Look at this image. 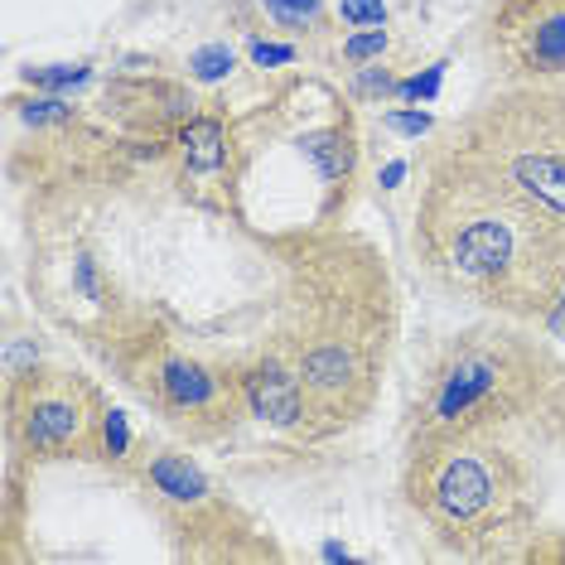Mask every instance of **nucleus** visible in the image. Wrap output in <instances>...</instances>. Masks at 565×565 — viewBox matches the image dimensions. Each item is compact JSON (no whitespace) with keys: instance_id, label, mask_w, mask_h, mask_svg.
<instances>
[{"instance_id":"f257e3e1","label":"nucleus","mask_w":565,"mask_h":565,"mask_svg":"<svg viewBox=\"0 0 565 565\" xmlns=\"http://www.w3.org/2000/svg\"><path fill=\"white\" fill-rule=\"evenodd\" d=\"M512 262V227L498 223V217H479L469 223L455 242V271L469 276V280H483V276H498L503 266Z\"/></svg>"},{"instance_id":"f03ea898","label":"nucleus","mask_w":565,"mask_h":565,"mask_svg":"<svg viewBox=\"0 0 565 565\" xmlns=\"http://www.w3.org/2000/svg\"><path fill=\"white\" fill-rule=\"evenodd\" d=\"M488 498H493V479H488V469L479 459H449L440 469V483H435V503H440L449 518H473V512L488 508Z\"/></svg>"},{"instance_id":"7ed1b4c3","label":"nucleus","mask_w":565,"mask_h":565,"mask_svg":"<svg viewBox=\"0 0 565 565\" xmlns=\"http://www.w3.org/2000/svg\"><path fill=\"white\" fill-rule=\"evenodd\" d=\"M247 402L271 426H295L300 420V382L280 367H256L247 377Z\"/></svg>"},{"instance_id":"20e7f679","label":"nucleus","mask_w":565,"mask_h":565,"mask_svg":"<svg viewBox=\"0 0 565 565\" xmlns=\"http://www.w3.org/2000/svg\"><path fill=\"white\" fill-rule=\"evenodd\" d=\"M493 382H498V367L488 363V358H465V363L445 377L440 402H435V416H440V420H459L488 387H493Z\"/></svg>"},{"instance_id":"39448f33","label":"nucleus","mask_w":565,"mask_h":565,"mask_svg":"<svg viewBox=\"0 0 565 565\" xmlns=\"http://www.w3.org/2000/svg\"><path fill=\"white\" fill-rule=\"evenodd\" d=\"M512 179L536 203H546L551 213H565V160L561 156H518L512 160Z\"/></svg>"},{"instance_id":"423d86ee","label":"nucleus","mask_w":565,"mask_h":565,"mask_svg":"<svg viewBox=\"0 0 565 565\" xmlns=\"http://www.w3.org/2000/svg\"><path fill=\"white\" fill-rule=\"evenodd\" d=\"M78 426H83V416L73 402H40L24 416V440L34 449H58L78 435Z\"/></svg>"},{"instance_id":"0eeeda50","label":"nucleus","mask_w":565,"mask_h":565,"mask_svg":"<svg viewBox=\"0 0 565 565\" xmlns=\"http://www.w3.org/2000/svg\"><path fill=\"white\" fill-rule=\"evenodd\" d=\"M179 146H184V164L194 174H213L227 164V136H223V121L213 117H199L179 131Z\"/></svg>"},{"instance_id":"6e6552de","label":"nucleus","mask_w":565,"mask_h":565,"mask_svg":"<svg viewBox=\"0 0 565 565\" xmlns=\"http://www.w3.org/2000/svg\"><path fill=\"white\" fill-rule=\"evenodd\" d=\"M300 150H305V160H310L324 179H349L353 174L358 150H353L349 131H310L300 140Z\"/></svg>"},{"instance_id":"1a4fd4ad","label":"nucleus","mask_w":565,"mask_h":565,"mask_svg":"<svg viewBox=\"0 0 565 565\" xmlns=\"http://www.w3.org/2000/svg\"><path fill=\"white\" fill-rule=\"evenodd\" d=\"M150 483H156L164 498H174V503H199V498L209 493V479H203L199 465H189L184 455H160L156 465H150Z\"/></svg>"},{"instance_id":"9d476101","label":"nucleus","mask_w":565,"mask_h":565,"mask_svg":"<svg viewBox=\"0 0 565 565\" xmlns=\"http://www.w3.org/2000/svg\"><path fill=\"white\" fill-rule=\"evenodd\" d=\"M305 387L319 392V396H339L343 387L353 382V358L343 349H315L305 358Z\"/></svg>"},{"instance_id":"9b49d317","label":"nucleus","mask_w":565,"mask_h":565,"mask_svg":"<svg viewBox=\"0 0 565 565\" xmlns=\"http://www.w3.org/2000/svg\"><path fill=\"white\" fill-rule=\"evenodd\" d=\"M160 387H164V396H170L174 406H184V411L213 402V377L199 363H170L164 367V377H160Z\"/></svg>"},{"instance_id":"f8f14e48","label":"nucleus","mask_w":565,"mask_h":565,"mask_svg":"<svg viewBox=\"0 0 565 565\" xmlns=\"http://www.w3.org/2000/svg\"><path fill=\"white\" fill-rule=\"evenodd\" d=\"M526 58L536 68H565V15H546L532 30V44H526Z\"/></svg>"},{"instance_id":"ddd939ff","label":"nucleus","mask_w":565,"mask_h":565,"mask_svg":"<svg viewBox=\"0 0 565 565\" xmlns=\"http://www.w3.org/2000/svg\"><path fill=\"white\" fill-rule=\"evenodd\" d=\"M189 73H194L199 83H223L227 73H233V49L227 44H203L194 58H189Z\"/></svg>"},{"instance_id":"4468645a","label":"nucleus","mask_w":565,"mask_h":565,"mask_svg":"<svg viewBox=\"0 0 565 565\" xmlns=\"http://www.w3.org/2000/svg\"><path fill=\"white\" fill-rule=\"evenodd\" d=\"M93 73L83 63H54V68H30V83L34 87H49V93H68V87H83Z\"/></svg>"},{"instance_id":"2eb2a0df","label":"nucleus","mask_w":565,"mask_h":565,"mask_svg":"<svg viewBox=\"0 0 565 565\" xmlns=\"http://www.w3.org/2000/svg\"><path fill=\"white\" fill-rule=\"evenodd\" d=\"M440 83H445V63H435V68L416 73V78L396 83V97H406V102H435V97H440Z\"/></svg>"},{"instance_id":"dca6fc26","label":"nucleus","mask_w":565,"mask_h":565,"mask_svg":"<svg viewBox=\"0 0 565 565\" xmlns=\"http://www.w3.org/2000/svg\"><path fill=\"white\" fill-rule=\"evenodd\" d=\"M382 49H387V30H377V24H367L363 34H349V40H343V58L367 63V58H382Z\"/></svg>"},{"instance_id":"f3484780","label":"nucleus","mask_w":565,"mask_h":565,"mask_svg":"<svg viewBox=\"0 0 565 565\" xmlns=\"http://www.w3.org/2000/svg\"><path fill=\"white\" fill-rule=\"evenodd\" d=\"M339 15L349 24H382L387 20V0H339Z\"/></svg>"},{"instance_id":"a211bd4d","label":"nucleus","mask_w":565,"mask_h":565,"mask_svg":"<svg viewBox=\"0 0 565 565\" xmlns=\"http://www.w3.org/2000/svg\"><path fill=\"white\" fill-rule=\"evenodd\" d=\"M68 117H73V107L63 97H40L24 107V121L30 126H54V121H68Z\"/></svg>"},{"instance_id":"6ab92c4d","label":"nucleus","mask_w":565,"mask_h":565,"mask_svg":"<svg viewBox=\"0 0 565 565\" xmlns=\"http://www.w3.org/2000/svg\"><path fill=\"white\" fill-rule=\"evenodd\" d=\"M262 6L271 10L276 20H286V24H305V20L319 15V6H324V0H262Z\"/></svg>"},{"instance_id":"aec40b11","label":"nucleus","mask_w":565,"mask_h":565,"mask_svg":"<svg viewBox=\"0 0 565 565\" xmlns=\"http://www.w3.org/2000/svg\"><path fill=\"white\" fill-rule=\"evenodd\" d=\"M102 440H107V455L121 459L126 445H131V426H126L121 411H107V420H102Z\"/></svg>"},{"instance_id":"412c9836","label":"nucleus","mask_w":565,"mask_h":565,"mask_svg":"<svg viewBox=\"0 0 565 565\" xmlns=\"http://www.w3.org/2000/svg\"><path fill=\"white\" fill-rule=\"evenodd\" d=\"M382 126H387V131H396V136H426L430 131V111H387V117H382Z\"/></svg>"},{"instance_id":"4be33fe9","label":"nucleus","mask_w":565,"mask_h":565,"mask_svg":"<svg viewBox=\"0 0 565 565\" xmlns=\"http://www.w3.org/2000/svg\"><path fill=\"white\" fill-rule=\"evenodd\" d=\"M252 63H262V68H280V63H295V49H290V44H266V40H256V44H252Z\"/></svg>"},{"instance_id":"5701e85b","label":"nucleus","mask_w":565,"mask_h":565,"mask_svg":"<svg viewBox=\"0 0 565 565\" xmlns=\"http://www.w3.org/2000/svg\"><path fill=\"white\" fill-rule=\"evenodd\" d=\"M353 87H358V93H396V83H392L387 68H363Z\"/></svg>"},{"instance_id":"b1692460","label":"nucleus","mask_w":565,"mask_h":565,"mask_svg":"<svg viewBox=\"0 0 565 565\" xmlns=\"http://www.w3.org/2000/svg\"><path fill=\"white\" fill-rule=\"evenodd\" d=\"M406 179V160H392L387 170H382V189H396Z\"/></svg>"},{"instance_id":"393cba45","label":"nucleus","mask_w":565,"mask_h":565,"mask_svg":"<svg viewBox=\"0 0 565 565\" xmlns=\"http://www.w3.org/2000/svg\"><path fill=\"white\" fill-rule=\"evenodd\" d=\"M319 556H324V561H349V546H343V542H324Z\"/></svg>"},{"instance_id":"a878e982","label":"nucleus","mask_w":565,"mask_h":565,"mask_svg":"<svg viewBox=\"0 0 565 565\" xmlns=\"http://www.w3.org/2000/svg\"><path fill=\"white\" fill-rule=\"evenodd\" d=\"M78 286H83L87 295H97V286H93V266H87V262H78Z\"/></svg>"},{"instance_id":"bb28decb","label":"nucleus","mask_w":565,"mask_h":565,"mask_svg":"<svg viewBox=\"0 0 565 565\" xmlns=\"http://www.w3.org/2000/svg\"><path fill=\"white\" fill-rule=\"evenodd\" d=\"M556 329H565V295H561V305H556V319H551Z\"/></svg>"}]
</instances>
